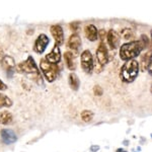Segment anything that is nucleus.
Returning <instances> with one entry per match:
<instances>
[{
	"instance_id": "f257e3e1",
	"label": "nucleus",
	"mask_w": 152,
	"mask_h": 152,
	"mask_svg": "<svg viewBox=\"0 0 152 152\" xmlns=\"http://www.w3.org/2000/svg\"><path fill=\"white\" fill-rule=\"evenodd\" d=\"M15 71L21 73V74L29 75L31 79L36 80L40 85H43V79H42L41 73L38 69V66H37L35 60H34V58L31 56H28L26 61L16 65Z\"/></svg>"
},
{
	"instance_id": "f03ea898",
	"label": "nucleus",
	"mask_w": 152,
	"mask_h": 152,
	"mask_svg": "<svg viewBox=\"0 0 152 152\" xmlns=\"http://www.w3.org/2000/svg\"><path fill=\"white\" fill-rule=\"evenodd\" d=\"M143 49L140 41H132L130 43H126L120 48V58L124 61L134 60V58L140 55Z\"/></svg>"
},
{
	"instance_id": "7ed1b4c3",
	"label": "nucleus",
	"mask_w": 152,
	"mask_h": 152,
	"mask_svg": "<svg viewBox=\"0 0 152 152\" xmlns=\"http://www.w3.org/2000/svg\"><path fill=\"white\" fill-rule=\"evenodd\" d=\"M139 73V63L138 61L129 60L126 61V63L122 66L120 70V78L125 83L133 82Z\"/></svg>"
},
{
	"instance_id": "20e7f679",
	"label": "nucleus",
	"mask_w": 152,
	"mask_h": 152,
	"mask_svg": "<svg viewBox=\"0 0 152 152\" xmlns=\"http://www.w3.org/2000/svg\"><path fill=\"white\" fill-rule=\"evenodd\" d=\"M40 67L45 78L47 79V81H55L59 73V67L57 64H52V63L48 62L46 59H42Z\"/></svg>"
},
{
	"instance_id": "39448f33",
	"label": "nucleus",
	"mask_w": 152,
	"mask_h": 152,
	"mask_svg": "<svg viewBox=\"0 0 152 152\" xmlns=\"http://www.w3.org/2000/svg\"><path fill=\"white\" fill-rule=\"evenodd\" d=\"M94 58L90 53L89 50L83 51L81 54V66L82 69L84 70L85 73L87 74H91L92 71H94Z\"/></svg>"
},
{
	"instance_id": "423d86ee",
	"label": "nucleus",
	"mask_w": 152,
	"mask_h": 152,
	"mask_svg": "<svg viewBox=\"0 0 152 152\" xmlns=\"http://www.w3.org/2000/svg\"><path fill=\"white\" fill-rule=\"evenodd\" d=\"M1 65L3 69L6 71V74L8 78H12L14 72H15V61H14L13 57L11 56H4L3 60L1 62Z\"/></svg>"
},
{
	"instance_id": "0eeeda50",
	"label": "nucleus",
	"mask_w": 152,
	"mask_h": 152,
	"mask_svg": "<svg viewBox=\"0 0 152 152\" xmlns=\"http://www.w3.org/2000/svg\"><path fill=\"white\" fill-rule=\"evenodd\" d=\"M49 43H50V39L48 38L47 35H45V34H41L35 42L34 50H35V52L38 53V54H43L44 52H45L47 46L49 45Z\"/></svg>"
},
{
	"instance_id": "6e6552de",
	"label": "nucleus",
	"mask_w": 152,
	"mask_h": 152,
	"mask_svg": "<svg viewBox=\"0 0 152 152\" xmlns=\"http://www.w3.org/2000/svg\"><path fill=\"white\" fill-rule=\"evenodd\" d=\"M96 61L102 66L105 65L109 61V53H107V48L102 42H100L99 47L96 49Z\"/></svg>"
},
{
	"instance_id": "1a4fd4ad",
	"label": "nucleus",
	"mask_w": 152,
	"mask_h": 152,
	"mask_svg": "<svg viewBox=\"0 0 152 152\" xmlns=\"http://www.w3.org/2000/svg\"><path fill=\"white\" fill-rule=\"evenodd\" d=\"M51 34H52L54 40H55V45L57 46H61L64 43V31H63V28L59 24H53L50 28Z\"/></svg>"
},
{
	"instance_id": "9d476101",
	"label": "nucleus",
	"mask_w": 152,
	"mask_h": 152,
	"mask_svg": "<svg viewBox=\"0 0 152 152\" xmlns=\"http://www.w3.org/2000/svg\"><path fill=\"white\" fill-rule=\"evenodd\" d=\"M0 136H1V140L4 144L9 145V144H13L14 142L18 140L15 133L10 129H2L0 132Z\"/></svg>"
},
{
	"instance_id": "9b49d317",
	"label": "nucleus",
	"mask_w": 152,
	"mask_h": 152,
	"mask_svg": "<svg viewBox=\"0 0 152 152\" xmlns=\"http://www.w3.org/2000/svg\"><path fill=\"white\" fill-rule=\"evenodd\" d=\"M107 44H109L110 48H111L112 50L117 49L120 45L119 34H118L116 31H114V29H110L107 34Z\"/></svg>"
},
{
	"instance_id": "f8f14e48",
	"label": "nucleus",
	"mask_w": 152,
	"mask_h": 152,
	"mask_svg": "<svg viewBox=\"0 0 152 152\" xmlns=\"http://www.w3.org/2000/svg\"><path fill=\"white\" fill-rule=\"evenodd\" d=\"M68 47L73 51V53L77 54L81 47V39L78 34H72L68 40Z\"/></svg>"
},
{
	"instance_id": "ddd939ff",
	"label": "nucleus",
	"mask_w": 152,
	"mask_h": 152,
	"mask_svg": "<svg viewBox=\"0 0 152 152\" xmlns=\"http://www.w3.org/2000/svg\"><path fill=\"white\" fill-rule=\"evenodd\" d=\"M45 59L48 61V62L52 63V64H57V63L60 62L61 52H60V48H59V46H57V45L54 46V48L52 49L51 53H49L48 55L46 56Z\"/></svg>"
},
{
	"instance_id": "4468645a",
	"label": "nucleus",
	"mask_w": 152,
	"mask_h": 152,
	"mask_svg": "<svg viewBox=\"0 0 152 152\" xmlns=\"http://www.w3.org/2000/svg\"><path fill=\"white\" fill-rule=\"evenodd\" d=\"M84 33L87 40H89L90 42H94L99 39V31H97V28L94 24H88V26H85Z\"/></svg>"
},
{
	"instance_id": "2eb2a0df",
	"label": "nucleus",
	"mask_w": 152,
	"mask_h": 152,
	"mask_svg": "<svg viewBox=\"0 0 152 152\" xmlns=\"http://www.w3.org/2000/svg\"><path fill=\"white\" fill-rule=\"evenodd\" d=\"M64 59L66 62V66L67 68L71 71H74L76 68V64L74 61V56H73V53L71 52H65L64 54Z\"/></svg>"
},
{
	"instance_id": "dca6fc26",
	"label": "nucleus",
	"mask_w": 152,
	"mask_h": 152,
	"mask_svg": "<svg viewBox=\"0 0 152 152\" xmlns=\"http://www.w3.org/2000/svg\"><path fill=\"white\" fill-rule=\"evenodd\" d=\"M69 85H70V88L72 90H78L79 88V85H80V80L78 78V76L75 74V73H70L69 74Z\"/></svg>"
},
{
	"instance_id": "f3484780",
	"label": "nucleus",
	"mask_w": 152,
	"mask_h": 152,
	"mask_svg": "<svg viewBox=\"0 0 152 152\" xmlns=\"http://www.w3.org/2000/svg\"><path fill=\"white\" fill-rule=\"evenodd\" d=\"M151 55H152V52H147L142 56L141 58V69L142 71H146L147 70V67H148V64H149V61H150V58H151Z\"/></svg>"
},
{
	"instance_id": "a211bd4d",
	"label": "nucleus",
	"mask_w": 152,
	"mask_h": 152,
	"mask_svg": "<svg viewBox=\"0 0 152 152\" xmlns=\"http://www.w3.org/2000/svg\"><path fill=\"white\" fill-rule=\"evenodd\" d=\"M12 122V115L9 112L4 111L0 114V123L3 125L10 124Z\"/></svg>"
},
{
	"instance_id": "6ab92c4d",
	"label": "nucleus",
	"mask_w": 152,
	"mask_h": 152,
	"mask_svg": "<svg viewBox=\"0 0 152 152\" xmlns=\"http://www.w3.org/2000/svg\"><path fill=\"white\" fill-rule=\"evenodd\" d=\"M12 105V100L6 95L0 94V109L1 107H9Z\"/></svg>"
},
{
	"instance_id": "aec40b11",
	"label": "nucleus",
	"mask_w": 152,
	"mask_h": 152,
	"mask_svg": "<svg viewBox=\"0 0 152 152\" xmlns=\"http://www.w3.org/2000/svg\"><path fill=\"white\" fill-rule=\"evenodd\" d=\"M94 119V113L91 111H88V110H85L81 113V120L85 123H89V122L92 121Z\"/></svg>"
},
{
	"instance_id": "412c9836",
	"label": "nucleus",
	"mask_w": 152,
	"mask_h": 152,
	"mask_svg": "<svg viewBox=\"0 0 152 152\" xmlns=\"http://www.w3.org/2000/svg\"><path fill=\"white\" fill-rule=\"evenodd\" d=\"M121 36L125 40H130L134 38V31L129 28H125L121 31Z\"/></svg>"
},
{
	"instance_id": "4be33fe9",
	"label": "nucleus",
	"mask_w": 152,
	"mask_h": 152,
	"mask_svg": "<svg viewBox=\"0 0 152 152\" xmlns=\"http://www.w3.org/2000/svg\"><path fill=\"white\" fill-rule=\"evenodd\" d=\"M94 94L95 96H100V95H102V94H104V89H102V87L100 85L96 84L94 86Z\"/></svg>"
},
{
	"instance_id": "5701e85b",
	"label": "nucleus",
	"mask_w": 152,
	"mask_h": 152,
	"mask_svg": "<svg viewBox=\"0 0 152 152\" xmlns=\"http://www.w3.org/2000/svg\"><path fill=\"white\" fill-rule=\"evenodd\" d=\"M141 44H142V46H143V48L145 49V48H148L149 47V39H148V37H147L146 35H142L141 36Z\"/></svg>"
},
{
	"instance_id": "b1692460",
	"label": "nucleus",
	"mask_w": 152,
	"mask_h": 152,
	"mask_svg": "<svg viewBox=\"0 0 152 152\" xmlns=\"http://www.w3.org/2000/svg\"><path fill=\"white\" fill-rule=\"evenodd\" d=\"M99 38H100V40H102V42L104 43V40L107 38V33H105L104 29H100L99 31Z\"/></svg>"
},
{
	"instance_id": "393cba45",
	"label": "nucleus",
	"mask_w": 152,
	"mask_h": 152,
	"mask_svg": "<svg viewBox=\"0 0 152 152\" xmlns=\"http://www.w3.org/2000/svg\"><path fill=\"white\" fill-rule=\"evenodd\" d=\"M78 26H79V23H70V28L72 31H77V28H78Z\"/></svg>"
},
{
	"instance_id": "a878e982",
	"label": "nucleus",
	"mask_w": 152,
	"mask_h": 152,
	"mask_svg": "<svg viewBox=\"0 0 152 152\" xmlns=\"http://www.w3.org/2000/svg\"><path fill=\"white\" fill-rule=\"evenodd\" d=\"M147 70H148L149 74L152 75V55H151L150 61H149V64H148V67H147Z\"/></svg>"
},
{
	"instance_id": "bb28decb",
	"label": "nucleus",
	"mask_w": 152,
	"mask_h": 152,
	"mask_svg": "<svg viewBox=\"0 0 152 152\" xmlns=\"http://www.w3.org/2000/svg\"><path fill=\"white\" fill-rule=\"evenodd\" d=\"M6 89H7V85L2 80H0V91H3V90Z\"/></svg>"
},
{
	"instance_id": "cd10ccee",
	"label": "nucleus",
	"mask_w": 152,
	"mask_h": 152,
	"mask_svg": "<svg viewBox=\"0 0 152 152\" xmlns=\"http://www.w3.org/2000/svg\"><path fill=\"white\" fill-rule=\"evenodd\" d=\"M90 150H91V152H96L99 150V145H92L91 147H90Z\"/></svg>"
},
{
	"instance_id": "c85d7f7f",
	"label": "nucleus",
	"mask_w": 152,
	"mask_h": 152,
	"mask_svg": "<svg viewBox=\"0 0 152 152\" xmlns=\"http://www.w3.org/2000/svg\"><path fill=\"white\" fill-rule=\"evenodd\" d=\"M3 58H4V52H3V50H2V48L0 47V62H2Z\"/></svg>"
},
{
	"instance_id": "c756f323",
	"label": "nucleus",
	"mask_w": 152,
	"mask_h": 152,
	"mask_svg": "<svg viewBox=\"0 0 152 152\" xmlns=\"http://www.w3.org/2000/svg\"><path fill=\"white\" fill-rule=\"evenodd\" d=\"M116 152H127V151L124 150V149H122V148H119V149H117Z\"/></svg>"
},
{
	"instance_id": "7c9ffc66",
	"label": "nucleus",
	"mask_w": 152,
	"mask_h": 152,
	"mask_svg": "<svg viewBox=\"0 0 152 152\" xmlns=\"http://www.w3.org/2000/svg\"><path fill=\"white\" fill-rule=\"evenodd\" d=\"M150 34H151V44H152V29H151V31H150Z\"/></svg>"
},
{
	"instance_id": "2f4dec72",
	"label": "nucleus",
	"mask_w": 152,
	"mask_h": 152,
	"mask_svg": "<svg viewBox=\"0 0 152 152\" xmlns=\"http://www.w3.org/2000/svg\"><path fill=\"white\" fill-rule=\"evenodd\" d=\"M150 91H151V94H152V85H151V88H150Z\"/></svg>"
}]
</instances>
